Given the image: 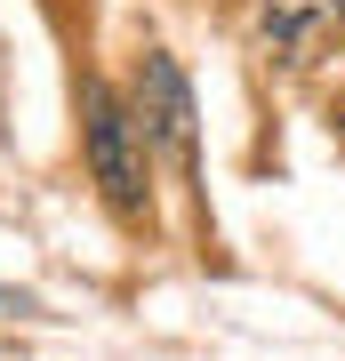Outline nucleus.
Wrapping results in <instances>:
<instances>
[{
	"mask_svg": "<svg viewBox=\"0 0 345 361\" xmlns=\"http://www.w3.org/2000/svg\"><path fill=\"white\" fill-rule=\"evenodd\" d=\"M80 145H89V169H97L104 201L121 217H145V137H137V113L104 80L80 89Z\"/></svg>",
	"mask_w": 345,
	"mask_h": 361,
	"instance_id": "obj_1",
	"label": "nucleus"
},
{
	"mask_svg": "<svg viewBox=\"0 0 345 361\" xmlns=\"http://www.w3.org/2000/svg\"><path fill=\"white\" fill-rule=\"evenodd\" d=\"M137 137H153L169 161L193 169V89L169 49H145V65H137Z\"/></svg>",
	"mask_w": 345,
	"mask_h": 361,
	"instance_id": "obj_2",
	"label": "nucleus"
},
{
	"mask_svg": "<svg viewBox=\"0 0 345 361\" xmlns=\"http://www.w3.org/2000/svg\"><path fill=\"white\" fill-rule=\"evenodd\" d=\"M345 32V0H257V49L273 65H313Z\"/></svg>",
	"mask_w": 345,
	"mask_h": 361,
	"instance_id": "obj_3",
	"label": "nucleus"
}]
</instances>
